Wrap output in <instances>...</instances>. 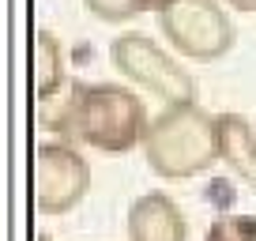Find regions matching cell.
I'll use <instances>...</instances> for the list:
<instances>
[{
    "mask_svg": "<svg viewBox=\"0 0 256 241\" xmlns=\"http://www.w3.org/2000/svg\"><path fill=\"white\" fill-rule=\"evenodd\" d=\"M147 166L162 181H192V177L215 170L218 162V128L215 113H208L200 102H170L162 113H154L144 132Z\"/></svg>",
    "mask_w": 256,
    "mask_h": 241,
    "instance_id": "obj_1",
    "label": "cell"
},
{
    "mask_svg": "<svg viewBox=\"0 0 256 241\" xmlns=\"http://www.w3.org/2000/svg\"><path fill=\"white\" fill-rule=\"evenodd\" d=\"M151 124L144 98L124 83H83L80 110L72 124V144L94 147L102 154H128L144 144V132Z\"/></svg>",
    "mask_w": 256,
    "mask_h": 241,
    "instance_id": "obj_2",
    "label": "cell"
},
{
    "mask_svg": "<svg viewBox=\"0 0 256 241\" xmlns=\"http://www.w3.org/2000/svg\"><path fill=\"white\" fill-rule=\"evenodd\" d=\"M110 64L132 87L170 102H200V83L174 53L158 46L147 30H120L110 42Z\"/></svg>",
    "mask_w": 256,
    "mask_h": 241,
    "instance_id": "obj_3",
    "label": "cell"
},
{
    "mask_svg": "<svg viewBox=\"0 0 256 241\" xmlns=\"http://www.w3.org/2000/svg\"><path fill=\"white\" fill-rule=\"evenodd\" d=\"M158 34L177 56L196 64H215L238 42L230 12L218 0H174L158 12Z\"/></svg>",
    "mask_w": 256,
    "mask_h": 241,
    "instance_id": "obj_4",
    "label": "cell"
},
{
    "mask_svg": "<svg viewBox=\"0 0 256 241\" xmlns=\"http://www.w3.org/2000/svg\"><path fill=\"white\" fill-rule=\"evenodd\" d=\"M90 192V162L68 140H49L34 151V208L46 218L76 211Z\"/></svg>",
    "mask_w": 256,
    "mask_h": 241,
    "instance_id": "obj_5",
    "label": "cell"
},
{
    "mask_svg": "<svg viewBox=\"0 0 256 241\" xmlns=\"http://www.w3.org/2000/svg\"><path fill=\"white\" fill-rule=\"evenodd\" d=\"M128 241H188V218L166 192H144L132 200L124 222Z\"/></svg>",
    "mask_w": 256,
    "mask_h": 241,
    "instance_id": "obj_6",
    "label": "cell"
},
{
    "mask_svg": "<svg viewBox=\"0 0 256 241\" xmlns=\"http://www.w3.org/2000/svg\"><path fill=\"white\" fill-rule=\"evenodd\" d=\"M218 128V158L256 192V128L241 113H215Z\"/></svg>",
    "mask_w": 256,
    "mask_h": 241,
    "instance_id": "obj_7",
    "label": "cell"
},
{
    "mask_svg": "<svg viewBox=\"0 0 256 241\" xmlns=\"http://www.w3.org/2000/svg\"><path fill=\"white\" fill-rule=\"evenodd\" d=\"M68 83L64 72V46L53 30H38L34 34V98H53L56 90Z\"/></svg>",
    "mask_w": 256,
    "mask_h": 241,
    "instance_id": "obj_8",
    "label": "cell"
},
{
    "mask_svg": "<svg viewBox=\"0 0 256 241\" xmlns=\"http://www.w3.org/2000/svg\"><path fill=\"white\" fill-rule=\"evenodd\" d=\"M80 90H83V80H68L53 98L38 102L42 128L56 132V140H68V144H72V124H76V110H80Z\"/></svg>",
    "mask_w": 256,
    "mask_h": 241,
    "instance_id": "obj_9",
    "label": "cell"
},
{
    "mask_svg": "<svg viewBox=\"0 0 256 241\" xmlns=\"http://www.w3.org/2000/svg\"><path fill=\"white\" fill-rule=\"evenodd\" d=\"M204 241H256V215H215Z\"/></svg>",
    "mask_w": 256,
    "mask_h": 241,
    "instance_id": "obj_10",
    "label": "cell"
},
{
    "mask_svg": "<svg viewBox=\"0 0 256 241\" xmlns=\"http://www.w3.org/2000/svg\"><path fill=\"white\" fill-rule=\"evenodd\" d=\"M83 8L90 12V19L98 23H110V26H124L140 16V8L132 0H83Z\"/></svg>",
    "mask_w": 256,
    "mask_h": 241,
    "instance_id": "obj_11",
    "label": "cell"
},
{
    "mask_svg": "<svg viewBox=\"0 0 256 241\" xmlns=\"http://www.w3.org/2000/svg\"><path fill=\"white\" fill-rule=\"evenodd\" d=\"M132 4L140 8V16H144V12H154V16H158V12H166L174 0H132Z\"/></svg>",
    "mask_w": 256,
    "mask_h": 241,
    "instance_id": "obj_12",
    "label": "cell"
},
{
    "mask_svg": "<svg viewBox=\"0 0 256 241\" xmlns=\"http://www.w3.org/2000/svg\"><path fill=\"white\" fill-rule=\"evenodd\" d=\"M234 12H256V0H226Z\"/></svg>",
    "mask_w": 256,
    "mask_h": 241,
    "instance_id": "obj_13",
    "label": "cell"
},
{
    "mask_svg": "<svg viewBox=\"0 0 256 241\" xmlns=\"http://www.w3.org/2000/svg\"><path fill=\"white\" fill-rule=\"evenodd\" d=\"M38 241H49V238H38Z\"/></svg>",
    "mask_w": 256,
    "mask_h": 241,
    "instance_id": "obj_14",
    "label": "cell"
}]
</instances>
